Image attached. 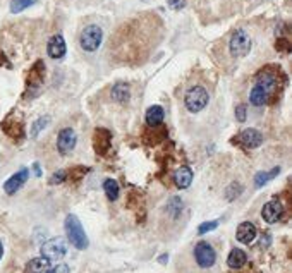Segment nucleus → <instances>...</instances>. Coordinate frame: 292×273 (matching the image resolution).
<instances>
[{
	"label": "nucleus",
	"mask_w": 292,
	"mask_h": 273,
	"mask_svg": "<svg viewBox=\"0 0 292 273\" xmlns=\"http://www.w3.org/2000/svg\"><path fill=\"white\" fill-rule=\"evenodd\" d=\"M278 172H280V167H275L272 172H258V174L254 175V186L256 188H262L267 182H270L273 177H277Z\"/></svg>",
	"instance_id": "22"
},
{
	"label": "nucleus",
	"mask_w": 292,
	"mask_h": 273,
	"mask_svg": "<svg viewBox=\"0 0 292 273\" xmlns=\"http://www.w3.org/2000/svg\"><path fill=\"white\" fill-rule=\"evenodd\" d=\"M110 95L117 103H127L129 98H131V88L125 83H117L114 88H112Z\"/></svg>",
	"instance_id": "18"
},
{
	"label": "nucleus",
	"mask_w": 292,
	"mask_h": 273,
	"mask_svg": "<svg viewBox=\"0 0 292 273\" xmlns=\"http://www.w3.org/2000/svg\"><path fill=\"white\" fill-rule=\"evenodd\" d=\"M184 4H186V0H169V6L172 9H182Z\"/></svg>",
	"instance_id": "33"
},
{
	"label": "nucleus",
	"mask_w": 292,
	"mask_h": 273,
	"mask_svg": "<svg viewBox=\"0 0 292 273\" xmlns=\"http://www.w3.org/2000/svg\"><path fill=\"white\" fill-rule=\"evenodd\" d=\"M229 50H231V55L236 58L248 55L251 50V38L248 31L244 29L234 31V35L231 36V42H229Z\"/></svg>",
	"instance_id": "4"
},
{
	"label": "nucleus",
	"mask_w": 292,
	"mask_h": 273,
	"mask_svg": "<svg viewBox=\"0 0 292 273\" xmlns=\"http://www.w3.org/2000/svg\"><path fill=\"white\" fill-rule=\"evenodd\" d=\"M66 177H67V174H66L64 170H58L57 174H53V175H52L50 184H62V182L66 180Z\"/></svg>",
	"instance_id": "30"
},
{
	"label": "nucleus",
	"mask_w": 292,
	"mask_h": 273,
	"mask_svg": "<svg viewBox=\"0 0 292 273\" xmlns=\"http://www.w3.org/2000/svg\"><path fill=\"white\" fill-rule=\"evenodd\" d=\"M0 66H7V58L2 52H0Z\"/></svg>",
	"instance_id": "34"
},
{
	"label": "nucleus",
	"mask_w": 292,
	"mask_h": 273,
	"mask_svg": "<svg viewBox=\"0 0 292 273\" xmlns=\"http://www.w3.org/2000/svg\"><path fill=\"white\" fill-rule=\"evenodd\" d=\"M93 146H95V151L98 155H107L112 146V133L109 129H103V127H98L93 134Z\"/></svg>",
	"instance_id": "8"
},
{
	"label": "nucleus",
	"mask_w": 292,
	"mask_h": 273,
	"mask_svg": "<svg viewBox=\"0 0 292 273\" xmlns=\"http://www.w3.org/2000/svg\"><path fill=\"white\" fill-rule=\"evenodd\" d=\"M86 172H88L86 167H76V168H73V170L69 172V177H71V179H74V180H79L81 177L86 174Z\"/></svg>",
	"instance_id": "28"
},
{
	"label": "nucleus",
	"mask_w": 292,
	"mask_h": 273,
	"mask_svg": "<svg viewBox=\"0 0 292 273\" xmlns=\"http://www.w3.org/2000/svg\"><path fill=\"white\" fill-rule=\"evenodd\" d=\"M167 210L172 217H177L182 211V201L179 198H172L167 204Z\"/></svg>",
	"instance_id": "26"
},
{
	"label": "nucleus",
	"mask_w": 292,
	"mask_h": 273,
	"mask_svg": "<svg viewBox=\"0 0 292 273\" xmlns=\"http://www.w3.org/2000/svg\"><path fill=\"white\" fill-rule=\"evenodd\" d=\"M174 182H175V186H177L179 189L189 188L191 182H192V170L186 165L177 168V172H175V175H174Z\"/></svg>",
	"instance_id": "16"
},
{
	"label": "nucleus",
	"mask_w": 292,
	"mask_h": 273,
	"mask_svg": "<svg viewBox=\"0 0 292 273\" xmlns=\"http://www.w3.org/2000/svg\"><path fill=\"white\" fill-rule=\"evenodd\" d=\"M66 50H67L66 40H64V36H62V35L52 36L50 42H48V45H47V52L52 58H62L66 55Z\"/></svg>",
	"instance_id": "11"
},
{
	"label": "nucleus",
	"mask_w": 292,
	"mask_h": 273,
	"mask_svg": "<svg viewBox=\"0 0 292 273\" xmlns=\"http://www.w3.org/2000/svg\"><path fill=\"white\" fill-rule=\"evenodd\" d=\"M64 227H66L67 239H69V242L73 244L76 249H86L88 248V246H89L88 235H86V232H84L83 225H81L78 217H76V215H67L66 222H64Z\"/></svg>",
	"instance_id": "1"
},
{
	"label": "nucleus",
	"mask_w": 292,
	"mask_h": 273,
	"mask_svg": "<svg viewBox=\"0 0 292 273\" xmlns=\"http://www.w3.org/2000/svg\"><path fill=\"white\" fill-rule=\"evenodd\" d=\"M76 141H78V136H76V131L73 127H64V129L58 133L57 136V149L60 155H67L71 153L76 146Z\"/></svg>",
	"instance_id": "7"
},
{
	"label": "nucleus",
	"mask_w": 292,
	"mask_h": 273,
	"mask_svg": "<svg viewBox=\"0 0 292 273\" xmlns=\"http://www.w3.org/2000/svg\"><path fill=\"white\" fill-rule=\"evenodd\" d=\"M50 122V117H40V119L35 122L33 127H31V138H38V134L42 133V131L47 127V124Z\"/></svg>",
	"instance_id": "24"
},
{
	"label": "nucleus",
	"mask_w": 292,
	"mask_h": 273,
	"mask_svg": "<svg viewBox=\"0 0 292 273\" xmlns=\"http://www.w3.org/2000/svg\"><path fill=\"white\" fill-rule=\"evenodd\" d=\"M50 271V261L47 258L40 256L33 258L26 266V273H48Z\"/></svg>",
	"instance_id": "19"
},
{
	"label": "nucleus",
	"mask_w": 292,
	"mask_h": 273,
	"mask_svg": "<svg viewBox=\"0 0 292 273\" xmlns=\"http://www.w3.org/2000/svg\"><path fill=\"white\" fill-rule=\"evenodd\" d=\"M208 102H210L208 91H206L203 86H192V88L187 89L186 95H184V105H186L187 112L191 113L201 112L208 105Z\"/></svg>",
	"instance_id": "2"
},
{
	"label": "nucleus",
	"mask_w": 292,
	"mask_h": 273,
	"mask_svg": "<svg viewBox=\"0 0 292 273\" xmlns=\"http://www.w3.org/2000/svg\"><path fill=\"white\" fill-rule=\"evenodd\" d=\"M164 117H165L164 108H161L160 105H153L146 110V124L150 127L160 126L161 122H164Z\"/></svg>",
	"instance_id": "20"
},
{
	"label": "nucleus",
	"mask_w": 292,
	"mask_h": 273,
	"mask_svg": "<svg viewBox=\"0 0 292 273\" xmlns=\"http://www.w3.org/2000/svg\"><path fill=\"white\" fill-rule=\"evenodd\" d=\"M241 141H242V144H244L246 148L254 149V148L262 146L263 136H262V133H259V131H256V129H246V131H242Z\"/></svg>",
	"instance_id": "14"
},
{
	"label": "nucleus",
	"mask_w": 292,
	"mask_h": 273,
	"mask_svg": "<svg viewBox=\"0 0 292 273\" xmlns=\"http://www.w3.org/2000/svg\"><path fill=\"white\" fill-rule=\"evenodd\" d=\"M165 259H169V256H161L160 258V263H165Z\"/></svg>",
	"instance_id": "36"
},
{
	"label": "nucleus",
	"mask_w": 292,
	"mask_h": 273,
	"mask_svg": "<svg viewBox=\"0 0 292 273\" xmlns=\"http://www.w3.org/2000/svg\"><path fill=\"white\" fill-rule=\"evenodd\" d=\"M103 191H105L107 198L110 199V201H115L117 198H119V184H117V180L114 179H107L105 182H103Z\"/></svg>",
	"instance_id": "23"
},
{
	"label": "nucleus",
	"mask_w": 292,
	"mask_h": 273,
	"mask_svg": "<svg viewBox=\"0 0 292 273\" xmlns=\"http://www.w3.org/2000/svg\"><path fill=\"white\" fill-rule=\"evenodd\" d=\"M31 4H33V0H12V2H11V12H12V14H17V12L28 9Z\"/></svg>",
	"instance_id": "25"
},
{
	"label": "nucleus",
	"mask_w": 292,
	"mask_h": 273,
	"mask_svg": "<svg viewBox=\"0 0 292 273\" xmlns=\"http://www.w3.org/2000/svg\"><path fill=\"white\" fill-rule=\"evenodd\" d=\"M69 271H71V270H69V266L62 263V265H57L55 268H52V270L48 271V273H69Z\"/></svg>",
	"instance_id": "31"
},
{
	"label": "nucleus",
	"mask_w": 292,
	"mask_h": 273,
	"mask_svg": "<svg viewBox=\"0 0 292 273\" xmlns=\"http://www.w3.org/2000/svg\"><path fill=\"white\" fill-rule=\"evenodd\" d=\"M270 97H272V95L268 93L267 88H263L259 83H256L253 86V89H251V93H249V102L253 103L254 107H262L268 102V98H270Z\"/></svg>",
	"instance_id": "15"
},
{
	"label": "nucleus",
	"mask_w": 292,
	"mask_h": 273,
	"mask_svg": "<svg viewBox=\"0 0 292 273\" xmlns=\"http://www.w3.org/2000/svg\"><path fill=\"white\" fill-rule=\"evenodd\" d=\"M43 77H45V66L42 60H38L31 67L29 74H28V88L38 89L43 84Z\"/></svg>",
	"instance_id": "13"
},
{
	"label": "nucleus",
	"mask_w": 292,
	"mask_h": 273,
	"mask_svg": "<svg viewBox=\"0 0 292 273\" xmlns=\"http://www.w3.org/2000/svg\"><path fill=\"white\" fill-rule=\"evenodd\" d=\"M194 259L198 266L212 268L215 265V261H217V253H215V249L212 248V244L201 240V242H198L194 246Z\"/></svg>",
	"instance_id": "5"
},
{
	"label": "nucleus",
	"mask_w": 292,
	"mask_h": 273,
	"mask_svg": "<svg viewBox=\"0 0 292 273\" xmlns=\"http://www.w3.org/2000/svg\"><path fill=\"white\" fill-rule=\"evenodd\" d=\"M246 261H248V256H246V253L242 251V249H232L231 254H229L227 258V265L231 268H242L246 265Z\"/></svg>",
	"instance_id": "21"
},
{
	"label": "nucleus",
	"mask_w": 292,
	"mask_h": 273,
	"mask_svg": "<svg viewBox=\"0 0 292 273\" xmlns=\"http://www.w3.org/2000/svg\"><path fill=\"white\" fill-rule=\"evenodd\" d=\"M2 256H4V246L0 242V259H2Z\"/></svg>",
	"instance_id": "35"
},
{
	"label": "nucleus",
	"mask_w": 292,
	"mask_h": 273,
	"mask_svg": "<svg viewBox=\"0 0 292 273\" xmlns=\"http://www.w3.org/2000/svg\"><path fill=\"white\" fill-rule=\"evenodd\" d=\"M66 253H67V246L60 237L47 240V242L42 246V256L47 258L50 263L60 261V259L66 256Z\"/></svg>",
	"instance_id": "6"
},
{
	"label": "nucleus",
	"mask_w": 292,
	"mask_h": 273,
	"mask_svg": "<svg viewBox=\"0 0 292 273\" xmlns=\"http://www.w3.org/2000/svg\"><path fill=\"white\" fill-rule=\"evenodd\" d=\"M282 215H284V206H282L277 199L268 201L262 210V217L267 224H277V222L282 218Z\"/></svg>",
	"instance_id": "10"
},
{
	"label": "nucleus",
	"mask_w": 292,
	"mask_h": 273,
	"mask_svg": "<svg viewBox=\"0 0 292 273\" xmlns=\"http://www.w3.org/2000/svg\"><path fill=\"white\" fill-rule=\"evenodd\" d=\"M28 177H29L28 168H21L19 172H16L14 175L9 177V179L6 180V184H4V191H6L7 194H16L17 191L24 186V182L28 180Z\"/></svg>",
	"instance_id": "9"
},
{
	"label": "nucleus",
	"mask_w": 292,
	"mask_h": 273,
	"mask_svg": "<svg viewBox=\"0 0 292 273\" xmlns=\"http://www.w3.org/2000/svg\"><path fill=\"white\" fill-rule=\"evenodd\" d=\"M218 227V220H213V222H205V224L200 225V229H198V232L200 234H206V232H212Z\"/></svg>",
	"instance_id": "27"
},
{
	"label": "nucleus",
	"mask_w": 292,
	"mask_h": 273,
	"mask_svg": "<svg viewBox=\"0 0 292 273\" xmlns=\"http://www.w3.org/2000/svg\"><path fill=\"white\" fill-rule=\"evenodd\" d=\"M236 119L239 122H244L246 119H248V108H246V105L236 107Z\"/></svg>",
	"instance_id": "29"
},
{
	"label": "nucleus",
	"mask_w": 292,
	"mask_h": 273,
	"mask_svg": "<svg viewBox=\"0 0 292 273\" xmlns=\"http://www.w3.org/2000/svg\"><path fill=\"white\" fill-rule=\"evenodd\" d=\"M2 129L9 138L12 139H21L24 136V129H22V124L19 120H14V119H7L6 122L2 124Z\"/></svg>",
	"instance_id": "17"
},
{
	"label": "nucleus",
	"mask_w": 292,
	"mask_h": 273,
	"mask_svg": "<svg viewBox=\"0 0 292 273\" xmlns=\"http://www.w3.org/2000/svg\"><path fill=\"white\" fill-rule=\"evenodd\" d=\"M102 40H103V31L100 26L89 24L81 31L79 45L84 52H95V50H98V47L102 45Z\"/></svg>",
	"instance_id": "3"
},
{
	"label": "nucleus",
	"mask_w": 292,
	"mask_h": 273,
	"mask_svg": "<svg viewBox=\"0 0 292 273\" xmlns=\"http://www.w3.org/2000/svg\"><path fill=\"white\" fill-rule=\"evenodd\" d=\"M275 47H277L278 50H289V42H287L285 38H280V40H277Z\"/></svg>",
	"instance_id": "32"
},
{
	"label": "nucleus",
	"mask_w": 292,
	"mask_h": 273,
	"mask_svg": "<svg viewBox=\"0 0 292 273\" xmlns=\"http://www.w3.org/2000/svg\"><path fill=\"white\" fill-rule=\"evenodd\" d=\"M256 234H258V232H256L254 224H251V222H242V224L237 227L236 237L242 244H251L256 239Z\"/></svg>",
	"instance_id": "12"
}]
</instances>
